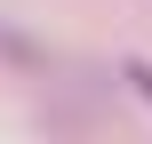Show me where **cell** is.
Returning a JSON list of instances; mask_svg holds the SVG:
<instances>
[{
  "instance_id": "6da1fadb",
  "label": "cell",
  "mask_w": 152,
  "mask_h": 144,
  "mask_svg": "<svg viewBox=\"0 0 152 144\" xmlns=\"http://www.w3.org/2000/svg\"><path fill=\"white\" fill-rule=\"evenodd\" d=\"M120 80H128V88L152 104V56H128V64H120Z\"/></svg>"
}]
</instances>
